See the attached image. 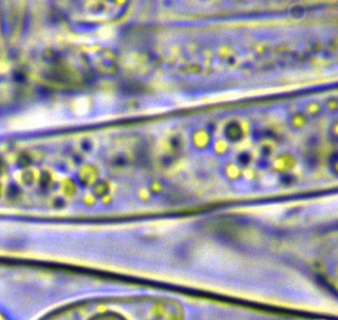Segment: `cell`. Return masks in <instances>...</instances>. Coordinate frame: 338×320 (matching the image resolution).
Here are the masks:
<instances>
[{"label": "cell", "instance_id": "30bf717a", "mask_svg": "<svg viewBox=\"0 0 338 320\" xmlns=\"http://www.w3.org/2000/svg\"><path fill=\"white\" fill-rule=\"evenodd\" d=\"M263 158H267V156L270 154V149H269V147H263Z\"/></svg>", "mask_w": 338, "mask_h": 320}, {"label": "cell", "instance_id": "277c9868", "mask_svg": "<svg viewBox=\"0 0 338 320\" xmlns=\"http://www.w3.org/2000/svg\"><path fill=\"white\" fill-rule=\"evenodd\" d=\"M337 154H333L332 157H331V169H332V172L337 175Z\"/></svg>", "mask_w": 338, "mask_h": 320}, {"label": "cell", "instance_id": "8fae6325", "mask_svg": "<svg viewBox=\"0 0 338 320\" xmlns=\"http://www.w3.org/2000/svg\"><path fill=\"white\" fill-rule=\"evenodd\" d=\"M207 128H208V130H209V133H212V131H213V129H214V126L212 124H209L207 126Z\"/></svg>", "mask_w": 338, "mask_h": 320}, {"label": "cell", "instance_id": "3957f363", "mask_svg": "<svg viewBox=\"0 0 338 320\" xmlns=\"http://www.w3.org/2000/svg\"><path fill=\"white\" fill-rule=\"evenodd\" d=\"M304 14V9L301 8V6H294V8L291 10V15L295 18H300L302 17Z\"/></svg>", "mask_w": 338, "mask_h": 320}, {"label": "cell", "instance_id": "52a82bcc", "mask_svg": "<svg viewBox=\"0 0 338 320\" xmlns=\"http://www.w3.org/2000/svg\"><path fill=\"white\" fill-rule=\"evenodd\" d=\"M258 167L261 168V169H265V168H268V165H269V162L267 161V159L266 158H261L260 160L258 161Z\"/></svg>", "mask_w": 338, "mask_h": 320}, {"label": "cell", "instance_id": "8992f818", "mask_svg": "<svg viewBox=\"0 0 338 320\" xmlns=\"http://www.w3.org/2000/svg\"><path fill=\"white\" fill-rule=\"evenodd\" d=\"M281 180L284 183H292L293 182V177L291 175H282Z\"/></svg>", "mask_w": 338, "mask_h": 320}, {"label": "cell", "instance_id": "6da1fadb", "mask_svg": "<svg viewBox=\"0 0 338 320\" xmlns=\"http://www.w3.org/2000/svg\"><path fill=\"white\" fill-rule=\"evenodd\" d=\"M225 137L232 142H237L242 138V128L238 123L232 122L226 125L224 130Z\"/></svg>", "mask_w": 338, "mask_h": 320}, {"label": "cell", "instance_id": "ba28073f", "mask_svg": "<svg viewBox=\"0 0 338 320\" xmlns=\"http://www.w3.org/2000/svg\"><path fill=\"white\" fill-rule=\"evenodd\" d=\"M179 144H180V141L178 140L177 138H173V139H172V145H173L175 148H177V147L179 146Z\"/></svg>", "mask_w": 338, "mask_h": 320}, {"label": "cell", "instance_id": "9c48e42d", "mask_svg": "<svg viewBox=\"0 0 338 320\" xmlns=\"http://www.w3.org/2000/svg\"><path fill=\"white\" fill-rule=\"evenodd\" d=\"M171 162H172V159H171V158H170V157H163V159H162V163H163V164H164V165H169V164H171Z\"/></svg>", "mask_w": 338, "mask_h": 320}, {"label": "cell", "instance_id": "5b68a950", "mask_svg": "<svg viewBox=\"0 0 338 320\" xmlns=\"http://www.w3.org/2000/svg\"><path fill=\"white\" fill-rule=\"evenodd\" d=\"M317 164H318V160H317V157H316V156H309V157L307 158L308 168H310V169H315Z\"/></svg>", "mask_w": 338, "mask_h": 320}, {"label": "cell", "instance_id": "7a4b0ae2", "mask_svg": "<svg viewBox=\"0 0 338 320\" xmlns=\"http://www.w3.org/2000/svg\"><path fill=\"white\" fill-rule=\"evenodd\" d=\"M251 160V156L248 153H241L238 156V161L241 165H247Z\"/></svg>", "mask_w": 338, "mask_h": 320}]
</instances>
